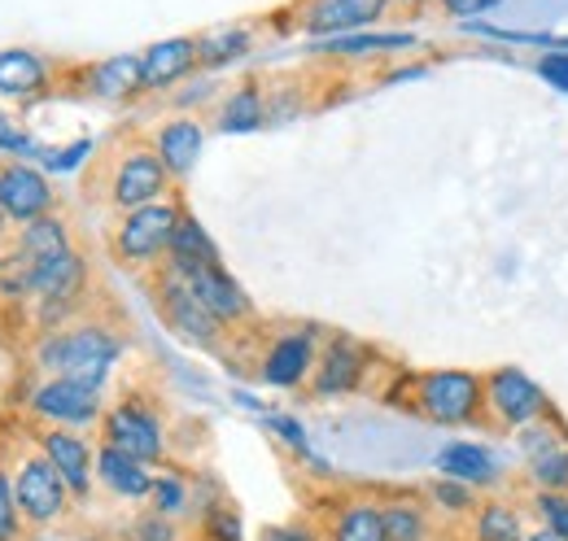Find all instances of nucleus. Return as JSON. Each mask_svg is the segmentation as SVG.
Listing matches in <instances>:
<instances>
[{
    "label": "nucleus",
    "mask_w": 568,
    "mask_h": 541,
    "mask_svg": "<svg viewBox=\"0 0 568 541\" xmlns=\"http://www.w3.org/2000/svg\"><path fill=\"white\" fill-rule=\"evenodd\" d=\"M40 367L53 371L58 380H79L88 389H101L105 376L114 371V363L123 358V340L101 324H79L67 333H53L36 349Z\"/></svg>",
    "instance_id": "f257e3e1"
},
{
    "label": "nucleus",
    "mask_w": 568,
    "mask_h": 541,
    "mask_svg": "<svg viewBox=\"0 0 568 541\" xmlns=\"http://www.w3.org/2000/svg\"><path fill=\"white\" fill-rule=\"evenodd\" d=\"M412 406L437 428L486 423V376L468 367H433L412 380Z\"/></svg>",
    "instance_id": "f03ea898"
},
{
    "label": "nucleus",
    "mask_w": 568,
    "mask_h": 541,
    "mask_svg": "<svg viewBox=\"0 0 568 541\" xmlns=\"http://www.w3.org/2000/svg\"><path fill=\"white\" fill-rule=\"evenodd\" d=\"M180 218H184V210L171 197L141 205V210H128L119 218V227H114V258L132 270L162 267L166 254H171V236H175Z\"/></svg>",
    "instance_id": "7ed1b4c3"
},
{
    "label": "nucleus",
    "mask_w": 568,
    "mask_h": 541,
    "mask_svg": "<svg viewBox=\"0 0 568 541\" xmlns=\"http://www.w3.org/2000/svg\"><path fill=\"white\" fill-rule=\"evenodd\" d=\"M556 415L547 389L525 367H495L486 371V423L498 432H520L538 419Z\"/></svg>",
    "instance_id": "20e7f679"
},
{
    "label": "nucleus",
    "mask_w": 568,
    "mask_h": 541,
    "mask_svg": "<svg viewBox=\"0 0 568 541\" xmlns=\"http://www.w3.org/2000/svg\"><path fill=\"white\" fill-rule=\"evenodd\" d=\"M516 437V459L525 468V484L529 489H556L568 493V423L560 415H547Z\"/></svg>",
    "instance_id": "39448f33"
},
{
    "label": "nucleus",
    "mask_w": 568,
    "mask_h": 541,
    "mask_svg": "<svg viewBox=\"0 0 568 541\" xmlns=\"http://www.w3.org/2000/svg\"><path fill=\"white\" fill-rule=\"evenodd\" d=\"M153 293H158V315H162V324L180 340H189V345H197V349H214V345L223 340V324L202 306V297L189 288V279H184L180 270H171V267L158 270Z\"/></svg>",
    "instance_id": "423d86ee"
},
{
    "label": "nucleus",
    "mask_w": 568,
    "mask_h": 541,
    "mask_svg": "<svg viewBox=\"0 0 568 541\" xmlns=\"http://www.w3.org/2000/svg\"><path fill=\"white\" fill-rule=\"evenodd\" d=\"M101 437H105V446L141 459L149 468L166 459V423L141 398H123V402L110 406L105 419H101Z\"/></svg>",
    "instance_id": "0eeeda50"
},
{
    "label": "nucleus",
    "mask_w": 568,
    "mask_h": 541,
    "mask_svg": "<svg viewBox=\"0 0 568 541\" xmlns=\"http://www.w3.org/2000/svg\"><path fill=\"white\" fill-rule=\"evenodd\" d=\"M13 498H18V511L27 524L44 529V524H58L71 507V484L62 480V472L44 459V455H31L18 463V476H13Z\"/></svg>",
    "instance_id": "6e6552de"
},
{
    "label": "nucleus",
    "mask_w": 568,
    "mask_h": 541,
    "mask_svg": "<svg viewBox=\"0 0 568 541\" xmlns=\"http://www.w3.org/2000/svg\"><path fill=\"white\" fill-rule=\"evenodd\" d=\"M171 193V171L162 166V157L153 153V144H136L119 157L114 175H110V205L114 210H141V205L166 202Z\"/></svg>",
    "instance_id": "1a4fd4ad"
},
{
    "label": "nucleus",
    "mask_w": 568,
    "mask_h": 541,
    "mask_svg": "<svg viewBox=\"0 0 568 541\" xmlns=\"http://www.w3.org/2000/svg\"><path fill=\"white\" fill-rule=\"evenodd\" d=\"M31 410L40 419H49L53 428H92L105 419V406H101V389H88L79 380H49L31 394Z\"/></svg>",
    "instance_id": "9d476101"
},
{
    "label": "nucleus",
    "mask_w": 568,
    "mask_h": 541,
    "mask_svg": "<svg viewBox=\"0 0 568 541\" xmlns=\"http://www.w3.org/2000/svg\"><path fill=\"white\" fill-rule=\"evenodd\" d=\"M315 328H293V333H281L263 349V363H258V380L272 385V389H297L315 376Z\"/></svg>",
    "instance_id": "9b49d317"
},
{
    "label": "nucleus",
    "mask_w": 568,
    "mask_h": 541,
    "mask_svg": "<svg viewBox=\"0 0 568 541\" xmlns=\"http://www.w3.org/2000/svg\"><path fill=\"white\" fill-rule=\"evenodd\" d=\"M385 4L389 0H302L297 4V27L306 35H320V40L355 35L385 13Z\"/></svg>",
    "instance_id": "f8f14e48"
},
{
    "label": "nucleus",
    "mask_w": 568,
    "mask_h": 541,
    "mask_svg": "<svg viewBox=\"0 0 568 541\" xmlns=\"http://www.w3.org/2000/svg\"><path fill=\"white\" fill-rule=\"evenodd\" d=\"M166 267V263H162ZM175 270V267H171ZM184 279H189V288L202 297V306L211 310L214 319L223 324V328H236V324H245V319H254V302L245 297V288L223 270V263H211V267H193V270H180Z\"/></svg>",
    "instance_id": "ddd939ff"
},
{
    "label": "nucleus",
    "mask_w": 568,
    "mask_h": 541,
    "mask_svg": "<svg viewBox=\"0 0 568 541\" xmlns=\"http://www.w3.org/2000/svg\"><path fill=\"white\" fill-rule=\"evenodd\" d=\"M363 376H367V349L355 337H333L315 363L311 394L315 398H346L363 385Z\"/></svg>",
    "instance_id": "4468645a"
},
{
    "label": "nucleus",
    "mask_w": 568,
    "mask_h": 541,
    "mask_svg": "<svg viewBox=\"0 0 568 541\" xmlns=\"http://www.w3.org/2000/svg\"><path fill=\"white\" fill-rule=\"evenodd\" d=\"M40 455L62 472L74 498H88L92 480H97V450L88 437H79L74 428H44L40 432Z\"/></svg>",
    "instance_id": "2eb2a0df"
},
{
    "label": "nucleus",
    "mask_w": 568,
    "mask_h": 541,
    "mask_svg": "<svg viewBox=\"0 0 568 541\" xmlns=\"http://www.w3.org/2000/svg\"><path fill=\"white\" fill-rule=\"evenodd\" d=\"M433 468H437V476H450V480L473 484L477 493H490V489H498V484L507 480L498 455L490 446H481V441H446V446L437 450Z\"/></svg>",
    "instance_id": "dca6fc26"
},
{
    "label": "nucleus",
    "mask_w": 568,
    "mask_h": 541,
    "mask_svg": "<svg viewBox=\"0 0 568 541\" xmlns=\"http://www.w3.org/2000/svg\"><path fill=\"white\" fill-rule=\"evenodd\" d=\"M49 210H53V188L36 166L13 162L0 171V214L9 223H36Z\"/></svg>",
    "instance_id": "f3484780"
},
{
    "label": "nucleus",
    "mask_w": 568,
    "mask_h": 541,
    "mask_svg": "<svg viewBox=\"0 0 568 541\" xmlns=\"http://www.w3.org/2000/svg\"><path fill=\"white\" fill-rule=\"evenodd\" d=\"M202 149H206V132H202L197 119H171V123H162L158 135H153V153L162 157V166L171 171V180H184L197 166Z\"/></svg>",
    "instance_id": "a211bd4d"
},
{
    "label": "nucleus",
    "mask_w": 568,
    "mask_h": 541,
    "mask_svg": "<svg viewBox=\"0 0 568 541\" xmlns=\"http://www.w3.org/2000/svg\"><path fill=\"white\" fill-rule=\"evenodd\" d=\"M193 67H197V40H189V35L158 40L153 49H144V53H141L144 92H162V88L180 83V79H184Z\"/></svg>",
    "instance_id": "6ab92c4d"
},
{
    "label": "nucleus",
    "mask_w": 568,
    "mask_h": 541,
    "mask_svg": "<svg viewBox=\"0 0 568 541\" xmlns=\"http://www.w3.org/2000/svg\"><path fill=\"white\" fill-rule=\"evenodd\" d=\"M97 480H101L114 498H128V502H141V498H149V489H153L149 463L123 455V450H114V446H105V441L97 446Z\"/></svg>",
    "instance_id": "aec40b11"
},
{
    "label": "nucleus",
    "mask_w": 568,
    "mask_h": 541,
    "mask_svg": "<svg viewBox=\"0 0 568 541\" xmlns=\"http://www.w3.org/2000/svg\"><path fill=\"white\" fill-rule=\"evenodd\" d=\"M473 541H525L529 538V511L507 498H481L477 516L468 520Z\"/></svg>",
    "instance_id": "412c9836"
},
{
    "label": "nucleus",
    "mask_w": 568,
    "mask_h": 541,
    "mask_svg": "<svg viewBox=\"0 0 568 541\" xmlns=\"http://www.w3.org/2000/svg\"><path fill=\"white\" fill-rule=\"evenodd\" d=\"M324 541H385L381 498H346V502L333 511Z\"/></svg>",
    "instance_id": "4be33fe9"
},
{
    "label": "nucleus",
    "mask_w": 568,
    "mask_h": 541,
    "mask_svg": "<svg viewBox=\"0 0 568 541\" xmlns=\"http://www.w3.org/2000/svg\"><path fill=\"white\" fill-rule=\"evenodd\" d=\"M381 516H385V541H433V507L425 498L412 493L381 498Z\"/></svg>",
    "instance_id": "5701e85b"
},
{
    "label": "nucleus",
    "mask_w": 568,
    "mask_h": 541,
    "mask_svg": "<svg viewBox=\"0 0 568 541\" xmlns=\"http://www.w3.org/2000/svg\"><path fill=\"white\" fill-rule=\"evenodd\" d=\"M88 88H92L97 96H105V101H128V96H136V92H144L141 58H136V53H119V58L97 62V67L88 70Z\"/></svg>",
    "instance_id": "b1692460"
},
{
    "label": "nucleus",
    "mask_w": 568,
    "mask_h": 541,
    "mask_svg": "<svg viewBox=\"0 0 568 541\" xmlns=\"http://www.w3.org/2000/svg\"><path fill=\"white\" fill-rule=\"evenodd\" d=\"M267 123V96L258 83H241L223 105H219V132L227 135H245L258 132Z\"/></svg>",
    "instance_id": "393cba45"
},
{
    "label": "nucleus",
    "mask_w": 568,
    "mask_h": 541,
    "mask_svg": "<svg viewBox=\"0 0 568 541\" xmlns=\"http://www.w3.org/2000/svg\"><path fill=\"white\" fill-rule=\"evenodd\" d=\"M211 263H219V249H214L211 232H206L193 214H184V218H180V227H175V236H171L166 267L193 270V267H211Z\"/></svg>",
    "instance_id": "a878e982"
},
{
    "label": "nucleus",
    "mask_w": 568,
    "mask_h": 541,
    "mask_svg": "<svg viewBox=\"0 0 568 541\" xmlns=\"http://www.w3.org/2000/svg\"><path fill=\"white\" fill-rule=\"evenodd\" d=\"M49 83V67L27 49H0V92L4 96H36Z\"/></svg>",
    "instance_id": "bb28decb"
},
{
    "label": "nucleus",
    "mask_w": 568,
    "mask_h": 541,
    "mask_svg": "<svg viewBox=\"0 0 568 541\" xmlns=\"http://www.w3.org/2000/svg\"><path fill=\"white\" fill-rule=\"evenodd\" d=\"M71 249V236H67V223L62 218H53V214H44V218H36V223H27L22 227V236H18V254L36 267V263H49V258H58V254H67Z\"/></svg>",
    "instance_id": "cd10ccee"
},
{
    "label": "nucleus",
    "mask_w": 568,
    "mask_h": 541,
    "mask_svg": "<svg viewBox=\"0 0 568 541\" xmlns=\"http://www.w3.org/2000/svg\"><path fill=\"white\" fill-rule=\"evenodd\" d=\"M254 35L245 27H214L206 35H197V67L219 70V67H232L250 53Z\"/></svg>",
    "instance_id": "c85d7f7f"
},
{
    "label": "nucleus",
    "mask_w": 568,
    "mask_h": 541,
    "mask_svg": "<svg viewBox=\"0 0 568 541\" xmlns=\"http://www.w3.org/2000/svg\"><path fill=\"white\" fill-rule=\"evenodd\" d=\"M425 502L437 516H450V520H473L477 507H481V493L464 480H450V476H433L425 489Z\"/></svg>",
    "instance_id": "c756f323"
},
{
    "label": "nucleus",
    "mask_w": 568,
    "mask_h": 541,
    "mask_svg": "<svg viewBox=\"0 0 568 541\" xmlns=\"http://www.w3.org/2000/svg\"><path fill=\"white\" fill-rule=\"evenodd\" d=\"M525 511H529L534 529H547V533H556V538L568 541V493H556V489H529Z\"/></svg>",
    "instance_id": "7c9ffc66"
},
{
    "label": "nucleus",
    "mask_w": 568,
    "mask_h": 541,
    "mask_svg": "<svg viewBox=\"0 0 568 541\" xmlns=\"http://www.w3.org/2000/svg\"><path fill=\"white\" fill-rule=\"evenodd\" d=\"M416 35L407 31H385V35H337L324 44V53H337V58H372V53H389V49H412Z\"/></svg>",
    "instance_id": "2f4dec72"
},
{
    "label": "nucleus",
    "mask_w": 568,
    "mask_h": 541,
    "mask_svg": "<svg viewBox=\"0 0 568 541\" xmlns=\"http://www.w3.org/2000/svg\"><path fill=\"white\" fill-rule=\"evenodd\" d=\"M149 511H158V516H184L189 511V502H193V493H189V480L180 472H153V489H149Z\"/></svg>",
    "instance_id": "473e14b6"
},
{
    "label": "nucleus",
    "mask_w": 568,
    "mask_h": 541,
    "mask_svg": "<svg viewBox=\"0 0 568 541\" xmlns=\"http://www.w3.org/2000/svg\"><path fill=\"white\" fill-rule=\"evenodd\" d=\"M202 538L206 541H245L241 533V516L227 507V502H211L202 511Z\"/></svg>",
    "instance_id": "72a5a7b5"
},
{
    "label": "nucleus",
    "mask_w": 568,
    "mask_h": 541,
    "mask_svg": "<svg viewBox=\"0 0 568 541\" xmlns=\"http://www.w3.org/2000/svg\"><path fill=\"white\" fill-rule=\"evenodd\" d=\"M22 511H18V498H13V480L0 468V541H22Z\"/></svg>",
    "instance_id": "f704fd0d"
},
{
    "label": "nucleus",
    "mask_w": 568,
    "mask_h": 541,
    "mask_svg": "<svg viewBox=\"0 0 568 541\" xmlns=\"http://www.w3.org/2000/svg\"><path fill=\"white\" fill-rule=\"evenodd\" d=\"M267 428H272V432L281 437V441H284V446H288V450H297L302 459H311L315 468H324V463H320V459L311 455V441H306V428H302L297 419H288V415H267Z\"/></svg>",
    "instance_id": "c9c22d12"
},
{
    "label": "nucleus",
    "mask_w": 568,
    "mask_h": 541,
    "mask_svg": "<svg viewBox=\"0 0 568 541\" xmlns=\"http://www.w3.org/2000/svg\"><path fill=\"white\" fill-rule=\"evenodd\" d=\"M128 541H180L171 516H158V511H144L141 520L128 529Z\"/></svg>",
    "instance_id": "e433bc0d"
},
{
    "label": "nucleus",
    "mask_w": 568,
    "mask_h": 541,
    "mask_svg": "<svg viewBox=\"0 0 568 541\" xmlns=\"http://www.w3.org/2000/svg\"><path fill=\"white\" fill-rule=\"evenodd\" d=\"M538 74L547 79V88L568 92V53H542L538 58Z\"/></svg>",
    "instance_id": "4c0bfd02"
},
{
    "label": "nucleus",
    "mask_w": 568,
    "mask_h": 541,
    "mask_svg": "<svg viewBox=\"0 0 568 541\" xmlns=\"http://www.w3.org/2000/svg\"><path fill=\"white\" fill-rule=\"evenodd\" d=\"M263 541H324V533L311 529V524H302V520H293V524H272V529H263Z\"/></svg>",
    "instance_id": "58836bf2"
},
{
    "label": "nucleus",
    "mask_w": 568,
    "mask_h": 541,
    "mask_svg": "<svg viewBox=\"0 0 568 541\" xmlns=\"http://www.w3.org/2000/svg\"><path fill=\"white\" fill-rule=\"evenodd\" d=\"M88 153H92V144H88V140H74L71 149H62V153H49L44 162H49V171H74V166H79Z\"/></svg>",
    "instance_id": "ea45409f"
},
{
    "label": "nucleus",
    "mask_w": 568,
    "mask_h": 541,
    "mask_svg": "<svg viewBox=\"0 0 568 541\" xmlns=\"http://www.w3.org/2000/svg\"><path fill=\"white\" fill-rule=\"evenodd\" d=\"M498 4H503V0H442V9L455 13V18H477V13L498 9Z\"/></svg>",
    "instance_id": "a19ab883"
},
{
    "label": "nucleus",
    "mask_w": 568,
    "mask_h": 541,
    "mask_svg": "<svg viewBox=\"0 0 568 541\" xmlns=\"http://www.w3.org/2000/svg\"><path fill=\"white\" fill-rule=\"evenodd\" d=\"M525 541H565V538H556V533H547V529H529Z\"/></svg>",
    "instance_id": "79ce46f5"
},
{
    "label": "nucleus",
    "mask_w": 568,
    "mask_h": 541,
    "mask_svg": "<svg viewBox=\"0 0 568 541\" xmlns=\"http://www.w3.org/2000/svg\"><path fill=\"white\" fill-rule=\"evenodd\" d=\"M398 4H420V0H398Z\"/></svg>",
    "instance_id": "37998d69"
},
{
    "label": "nucleus",
    "mask_w": 568,
    "mask_h": 541,
    "mask_svg": "<svg viewBox=\"0 0 568 541\" xmlns=\"http://www.w3.org/2000/svg\"><path fill=\"white\" fill-rule=\"evenodd\" d=\"M83 541H97V538H83Z\"/></svg>",
    "instance_id": "c03bdc74"
}]
</instances>
